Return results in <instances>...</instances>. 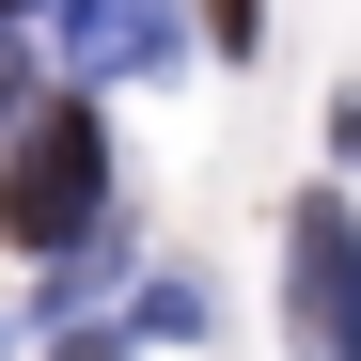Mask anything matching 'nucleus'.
<instances>
[{"mask_svg": "<svg viewBox=\"0 0 361 361\" xmlns=\"http://www.w3.org/2000/svg\"><path fill=\"white\" fill-rule=\"evenodd\" d=\"M0 235H16V252H94L110 235V126L79 94H47L16 126V157H0Z\"/></svg>", "mask_w": 361, "mask_h": 361, "instance_id": "f257e3e1", "label": "nucleus"}, {"mask_svg": "<svg viewBox=\"0 0 361 361\" xmlns=\"http://www.w3.org/2000/svg\"><path fill=\"white\" fill-rule=\"evenodd\" d=\"M204 32H220V47H252V32H267V0H204Z\"/></svg>", "mask_w": 361, "mask_h": 361, "instance_id": "20e7f679", "label": "nucleus"}, {"mask_svg": "<svg viewBox=\"0 0 361 361\" xmlns=\"http://www.w3.org/2000/svg\"><path fill=\"white\" fill-rule=\"evenodd\" d=\"M283 330L298 345H361V220L330 189L283 204Z\"/></svg>", "mask_w": 361, "mask_h": 361, "instance_id": "f03ea898", "label": "nucleus"}, {"mask_svg": "<svg viewBox=\"0 0 361 361\" xmlns=\"http://www.w3.org/2000/svg\"><path fill=\"white\" fill-rule=\"evenodd\" d=\"M63 63H79V79L173 63V0H63Z\"/></svg>", "mask_w": 361, "mask_h": 361, "instance_id": "7ed1b4c3", "label": "nucleus"}, {"mask_svg": "<svg viewBox=\"0 0 361 361\" xmlns=\"http://www.w3.org/2000/svg\"><path fill=\"white\" fill-rule=\"evenodd\" d=\"M47 361H126V330H63V345H47Z\"/></svg>", "mask_w": 361, "mask_h": 361, "instance_id": "423d86ee", "label": "nucleus"}, {"mask_svg": "<svg viewBox=\"0 0 361 361\" xmlns=\"http://www.w3.org/2000/svg\"><path fill=\"white\" fill-rule=\"evenodd\" d=\"M16 16H32V0H0V32H16Z\"/></svg>", "mask_w": 361, "mask_h": 361, "instance_id": "0eeeda50", "label": "nucleus"}, {"mask_svg": "<svg viewBox=\"0 0 361 361\" xmlns=\"http://www.w3.org/2000/svg\"><path fill=\"white\" fill-rule=\"evenodd\" d=\"M16 94H32V47H16V32H0V126H16Z\"/></svg>", "mask_w": 361, "mask_h": 361, "instance_id": "39448f33", "label": "nucleus"}]
</instances>
